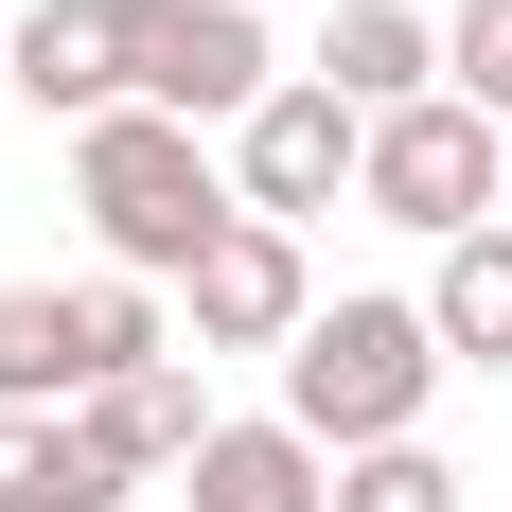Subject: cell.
<instances>
[{"label": "cell", "mask_w": 512, "mask_h": 512, "mask_svg": "<svg viewBox=\"0 0 512 512\" xmlns=\"http://www.w3.org/2000/svg\"><path fill=\"white\" fill-rule=\"evenodd\" d=\"M71 195H89V230H106L124 283H195V248L248 212L230 177H212V142H195V124H159V106H106L89 142H71Z\"/></svg>", "instance_id": "6da1fadb"}, {"label": "cell", "mask_w": 512, "mask_h": 512, "mask_svg": "<svg viewBox=\"0 0 512 512\" xmlns=\"http://www.w3.org/2000/svg\"><path fill=\"white\" fill-rule=\"evenodd\" d=\"M71 336H89V389H124V371H159V283H71Z\"/></svg>", "instance_id": "4fadbf2b"}, {"label": "cell", "mask_w": 512, "mask_h": 512, "mask_svg": "<svg viewBox=\"0 0 512 512\" xmlns=\"http://www.w3.org/2000/svg\"><path fill=\"white\" fill-rule=\"evenodd\" d=\"M424 389H442V336H424V301H336V318H301V354H283V424H301L318 460L424 442Z\"/></svg>", "instance_id": "7a4b0ae2"}, {"label": "cell", "mask_w": 512, "mask_h": 512, "mask_svg": "<svg viewBox=\"0 0 512 512\" xmlns=\"http://www.w3.org/2000/svg\"><path fill=\"white\" fill-rule=\"evenodd\" d=\"M89 424H106L142 477H195V442H212V407H195V371H177V354H159V371H124V389H89Z\"/></svg>", "instance_id": "7c38bea8"}, {"label": "cell", "mask_w": 512, "mask_h": 512, "mask_svg": "<svg viewBox=\"0 0 512 512\" xmlns=\"http://www.w3.org/2000/svg\"><path fill=\"white\" fill-rule=\"evenodd\" d=\"M177 495H195V512H336V460H318L301 424H212Z\"/></svg>", "instance_id": "9c48e42d"}, {"label": "cell", "mask_w": 512, "mask_h": 512, "mask_svg": "<svg viewBox=\"0 0 512 512\" xmlns=\"http://www.w3.org/2000/svg\"><path fill=\"white\" fill-rule=\"evenodd\" d=\"M0 89H18V106H53L71 142H89L106 106H142V71H124V0H36V18L0 36Z\"/></svg>", "instance_id": "52a82bcc"}, {"label": "cell", "mask_w": 512, "mask_h": 512, "mask_svg": "<svg viewBox=\"0 0 512 512\" xmlns=\"http://www.w3.org/2000/svg\"><path fill=\"white\" fill-rule=\"evenodd\" d=\"M354 195L389 212V230H442V248H460V230H495V212H512V142L477 124L460 89H424V106L371 124V177H354Z\"/></svg>", "instance_id": "3957f363"}, {"label": "cell", "mask_w": 512, "mask_h": 512, "mask_svg": "<svg viewBox=\"0 0 512 512\" xmlns=\"http://www.w3.org/2000/svg\"><path fill=\"white\" fill-rule=\"evenodd\" d=\"M336 512H460V477L424 442H371V460H336Z\"/></svg>", "instance_id": "9a60e30c"}, {"label": "cell", "mask_w": 512, "mask_h": 512, "mask_svg": "<svg viewBox=\"0 0 512 512\" xmlns=\"http://www.w3.org/2000/svg\"><path fill=\"white\" fill-rule=\"evenodd\" d=\"M177 318H195V354H301V318H318V283H301V230L230 212V230L195 248V283H177Z\"/></svg>", "instance_id": "8992f818"}, {"label": "cell", "mask_w": 512, "mask_h": 512, "mask_svg": "<svg viewBox=\"0 0 512 512\" xmlns=\"http://www.w3.org/2000/svg\"><path fill=\"white\" fill-rule=\"evenodd\" d=\"M0 407H89V336H71V283H0Z\"/></svg>", "instance_id": "8fae6325"}, {"label": "cell", "mask_w": 512, "mask_h": 512, "mask_svg": "<svg viewBox=\"0 0 512 512\" xmlns=\"http://www.w3.org/2000/svg\"><path fill=\"white\" fill-rule=\"evenodd\" d=\"M124 71H142V106L159 124H248L265 89H283V71H265V18L248 0H124Z\"/></svg>", "instance_id": "277c9868"}, {"label": "cell", "mask_w": 512, "mask_h": 512, "mask_svg": "<svg viewBox=\"0 0 512 512\" xmlns=\"http://www.w3.org/2000/svg\"><path fill=\"white\" fill-rule=\"evenodd\" d=\"M124 477H142V460H124L89 407H53V512H124Z\"/></svg>", "instance_id": "2e32d148"}, {"label": "cell", "mask_w": 512, "mask_h": 512, "mask_svg": "<svg viewBox=\"0 0 512 512\" xmlns=\"http://www.w3.org/2000/svg\"><path fill=\"white\" fill-rule=\"evenodd\" d=\"M354 177H371V124H354L336 89H318V71H283V89H265L248 124H230V195H248L265 230H301V212H336Z\"/></svg>", "instance_id": "5b68a950"}, {"label": "cell", "mask_w": 512, "mask_h": 512, "mask_svg": "<svg viewBox=\"0 0 512 512\" xmlns=\"http://www.w3.org/2000/svg\"><path fill=\"white\" fill-rule=\"evenodd\" d=\"M442 89H460L477 124H512V0H460V18H442Z\"/></svg>", "instance_id": "5bb4252c"}, {"label": "cell", "mask_w": 512, "mask_h": 512, "mask_svg": "<svg viewBox=\"0 0 512 512\" xmlns=\"http://www.w3.org/2000/svg\"><path fill=\"white\" fill-rule=\"evenodd\" d=\"M424 336H442V371H512V212L495 230H460V248H442V283H424Z\"/></svg>", "instance_id": "30bf717a"}, {"label": "cell", "mask_w": 512, "mask_h": 512, "mask_svg": "<svg viewBox=\"0 0 512 512\" xmlns=\"http://www.w3.org/2000/svg\"><path fill=\"white\" fill-rule=\"evenodd\" d=\"M318 89L354 106V124L424 106V89H442V18H407V0H336V36H318Z\"/></svg>", "instance_id": "ba28073f"}, {"label": "cell", "mask_w": 512, "mask_h": 512, "mask_svg": "<svg viewBox=\"0 0 512 512\" xmlns=\"http://www.w3.org/2000/svg\"><path fill=\"white\" fill-rule=\"evenodd\" d=\"M0 512H53V424L0 407Z\"/></svg>", "instance_id": "e0dca14e"}]
</instances>
